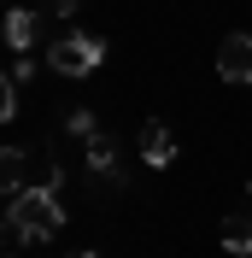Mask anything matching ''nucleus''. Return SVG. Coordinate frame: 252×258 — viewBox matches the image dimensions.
Listing matches in <instances>:
<instances>
[{"instance_id":"nucleus-1","label":"nucleus","mask_w":252,"mask_h":258,"mask_svg":"<svg viewBox=\"0 0 252 258\" xmlns=\"http://www.w3.org/2000/svg\"><path fill=\"white\" fill-rule=\"evenodd\" d=\"M65 229V206H59V194L47 188H24L6 200V235H12L18 246H35V241H53Z\"/></svg>"},{"instance_id":"nucleus-2","label":"nucleus","mask_w":252,"mask_h":258,"mask_svg":"<svg viewBox=\"0 0 252 258\" xmlns=\"http://www.w3.org/2000/svg\"><path fill=\"white\" fill-rule=\"evenodd\" d=\"M0 182H6V200L24 194V188L59 194L65 188V164L53 159V153H35V147H6V153H0Z\"/></svg>"},{"instance_id":"nucleus-3","label":"nucleus","mask_w":252,"mask_h":258,"mask_svg":"<svg viewBox=\"0 0 252 258\" xmlns=\"http://www.w3.org/2000/svg\"><path fill=\"white\" fill-rule=\"evenodd\" d=\"M100 59H106V41L100 35H59L47 47V64L59 77H88V71H100Z\"/></svg>"},{"instance_id":"nucleus-4","label":"nucleus","mask_w":252,"mask_h":258,"mask_svg":"<svg viewBox=\"0 0 252 258\" xmlns=\"http://www.w3.org/2000/svg\"><path fill=\"white\" fill-rule=\"evenodd\" d=\"M217 77H223V82H252V35H246V30L223 35V47H217Z\"/></svg>"},{"instance_id":"nucleus-5","label":"nucleus","mask_w":252,"mask_h":258,"mask_svg":"<svg viewBox=\"0 0 252 258\" xmlns=\"http://www.w3.org/2000/svg\"><path fill=\"white\" fill-rule=\"evenodd\" d=\"M82 159H88V170H94L100 182H111V188L123 182V153H117V141H111L106 129H100L94 141H82Z\"/></svg>"},{"instance_id":"nucleus-6","label":"nucleus","mask_w":252,"mask_h":258,"mask_svg":"<svg viewBox=\"0 0 252 258\" xmlns=\"http://www.w3.org/2000/svg\"><path fill=\"white\" fill-rule=\"evenodd\" d=\"M223 246H229V252H252V194L223 217Z\"/></svg>"},{"instance_id":"nucleus-7","label":"nucleus","mask_w":252,"mask_h":258,"mask_svg":"<svg viewBox=\"0 0 252 258\" xmlns=\"http://www.w3.org/2000/svg\"><path fill=\"white\" fill-rule=\"evenodd\" d=\"M141 159L153 164V170H164V164L176 159V135H170L164 123H158V117H153V123L141 129Z\"/></svg>"},{"instance_id":"nucleus-8","label":"nucleus","mask_w":252,"mask_h":258,"mask_svg":"<svg viewBox=\"0 0 252 258\" xmlns=\"http://www.w3.org/2000/svg\"><path fill=\"white\" fill-rule=\"evenodd\" d=\"M35 30H41V18H35L30 6H12V12H6V47L12 53H30L35 47Z\"/></svg>"},{"instance_id":"nucleus-9","label":"nucleus","mask_w":252,"mask_h":258,"mask_svg":"<svg viewBox=\"0 0 252 258\" xmlns=\"http://www.w3.org/2000/svg\"><path fill=\"white\" fill-rule=\"evenodd\" d=\"M65 129H71V135H82V141H94V135H100L94 112H71V117H65Z\"/></svg>"},{"instance_id":"nucleus-10","label":"nucleus","mask_w":252,"mask_h":258,"mask_svg":"<svg viewBox=\"0 0 252 258\" xmlns=\"http://www.w3.org/2000/svg\"><path fill=\"white\" fill-rule=\"evenodd\" d=\"M0 117H18V82L12 77L0 82Z\"/></svg>"},{"instance_id":"nucleus-11","label":"nucleus","mask_w":252,"mask_h":258,"mask_svg":"<svg viewBox=\"0 0 252 258\" xmlns=\"http://www.w3.org/2000/svg\"><path fill=\"white\" fill-rule=\"evenodd\" d=\"M30 71H35V64H30V53H18V59L6 64V77H12V82H24V77H30Z\"/></svg>"},{"instance_id":"nucleus-12","label":"nucleus","mask_w":252,"mask_h":258,"mask_svg":"<svg viewBox=\"0 0 252 258\" xmlns=\"http://www.w3.org/2000/svg\"><path fill=\"white\" fill-rule=\"evenodd\" d=\"M47 12H53V18H71V12H77V0H47Z\"/></svg>"},{"instance_id":"nucleus-13","label":"nucleus","mask_w":252,"mask_h":258,"mask_svg":"<svg viewBox=\"0 0 252 258\" xmlns=\"http://www.w3.org/2000/svg\"><path fill=\"white\" fill-rule=\"evenodd\" d=\"M71 258H94V252H71Z\"/></svg>"},{"instance_id":"nucleus-14","label":"nucleus","mask_w":252,"mask_h":258,"mask_svg":"<svg viewBox=\"0 0 252 258\" xmlns=\"http://www.w3.org/2000/svg\"><path fill=\"white\" fill-rule=\"evenodd\" d=\"M12 258H18V252H12Z\"/></svg>"},{"instance_id":"nucleus-15","label":"nucleus","mask_w":252,"mask_h":258,"mask_svg":"<svg viewBox=\"0 0 252 258\" xmlns=\"http://www.w3.org/2000/svg\"><path fill=\"white\" fill-rule=\"evenodd\" d=\"M246 194H252V188H246Z\"/></svg>"}]
</instances>
